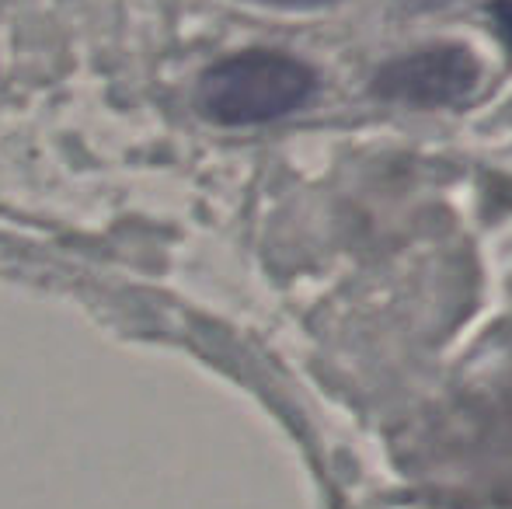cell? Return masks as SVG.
Returning <instances> with one entry per match:
<instances>
[{"label":"cell","mask_w":512,"mask_h":509,"mask_svg":"<svg viewBox=\"0 0 512 509\" xmlns=\"http://www.w3.org/2000/svg\"><path fill=\"white\" fill-rule=\"evenodd\" d=\"M317 74L297 56L248 49L199 77V109L220 126H262L293 116L314 98Z\"/></svg>","instance_id":"cell-1"},{"label":"cell","mask_w":512,"mask_h":509,"mask_svg":"<svg viewBox=\"0 0 512 509\" xmlns=\"http://www.w3.org/2000/svg\"><path fill=\"white\" fill-rule=\"evenodd\" d=\"M478 60L464 46H432L398 56L377 70L373 91L387 102L415 109H443L467 98L478 84Z\"/></svg>","instance_id":"cell-2"},{"label":"cell","mask_w":512,"mask_h":509,"mask_svg":"<svg viewBox=\"0 0 512 509\" xmlns=\"http://www.w3.org/2000/svg\"><path fill=\"white\" fill-rule=\"evenodd\" d=\"M258 4H272V7H297V11H307V7H324V4H335V0H258Z\"/></svg>","instance_id":"cell-3"}]
</instances>
